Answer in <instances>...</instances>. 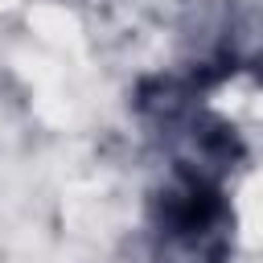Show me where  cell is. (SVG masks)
Listing matches in <instances>:
<instances>
[{"instance_id":"cell-1","label":"cell","mask_w":263,"mask_h":263,"mask_svg":"<svg viewBox=\"0 0 263 263\" xmlns=\"http://www.w3.org/2000/svg\"><path fill=\"white\" fill-rule=\"evenodd\" d=\"M259 78H263V70H259Z\"/></svg>"}]
</instances>
